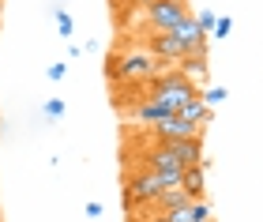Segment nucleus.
<instances>
[{
	"mask_svg": "<svg viewBox=\"0 0 263 222\" xmlns=\"http://www.w3.org/2000/svg\"><path fill=\"white\" fill-rule=\"evenodd\" d=\"M203 173H207V166H188L184 170V184H181V189L192 196V203L203 200V189H207V184H203Z\"/></svg>",
	"mask_w": 263,
	"mask_h": 222,
	"instance_id": "1a4fd4ad",
	"label": "nucleus"
},
{
	"mask_svg": "<svg viewBox=\"0 0 263 222\" xmlns=\"http://www.w3.org/2000/svg\"><path fill=\"white\" fill-rule=\"evenodd\" d=\"M196 23H199V30H203V34H211V30H214V23H218V15H214V11H196Z\"/></svg>",
	"mask_w": 263,
	"mask_h": 222,
	"instance_id": "ddd939ff",
	"label": "nucleus"
},
{
	"mask_svg": "<svg viewBox=\"0 0 263 222\" xmlns=\"http://www.w3.org/2000/svg\"><path fill=\"white\" fill-rule=\"evenodd\" d=\"M177 68H181V72H184L188 79H192V83H196V79H203V76H207V49L188 53V57H184V61L177 64Z\"/></svg>",
	"mask_w": 263,
	"mask_h": 222,
	"instance_id": "423d86ee",
	"label": "nucleus"
},
{
	"mask_svg": "<svg viewBox=\"0 0 263 222\" xmlns=\"http://www.w3.org/2000/svg\"><path fill=\"white\" fill-rule=\"evenodd\" d=\"M184 15H192V11H188V0H158V4H151L147 11H143L147 27L158 30V34H170Z\"/></svg>",
	"mask_w": 263,
	"mask_h": 222,
	"instance_id": "f03ea898",
	"label": "nucleus"
},
{
	"mask_svg": "<svg viewBox=\"0 0 263 222\" xmlns=\"http://www.w3.org/2000/svg\"><path fill=\"white\" fill-rule=\"evenodd\" d=\"M162 181H158V173H151V170H139V173H128V181H124V211H143L147 203H158V196H162Z\"/></svg>",
	"mask_w": 263,
	"mask_h": 222,
	"instance_id": "f257e3e1",
	"label": "nucleus"
},
{
	"mask_svg": "<svg viewBox=\"0 0 263 222\" xmlns=\"http://www.w3.org/2000/svg\"><path fill=\"white\" fill-rule=\"evenodd\" d=\"M226 95H230V90H226V87H207V90H199V98H203V106H222V102H226Z\"/></svg>",
	"mask_w": 263,
	"mask_h": 222,
	"instance_id": "9b49d317",
	"label": "nucleus"
},
{
	"mask_svg": "<svg viewBox=\"0 0 263 222\" xmlns=\"http://www.w3.org/2000/svg\"><path fill=\"white\" fill-rule=\"evenodd\" d=\"M230 30H233V19H230V15H218V23H214V30H211V38H226Z\"/></svg>",
	"mask_w": 263,
	"mask_h": 222,
	"instance_id": "4468645a",
	"label": "nucleus"
},
{
	"mask_svg": "<svg viewBox=\"0 0 263 222\" xmlns=\"http://www.w3.org/2000/svg\"><path fill=\"white\" fill-rule=\"evenodd\" d=\"M165 151H170V155H173V162H177V166H199V162L203 158H207V155H203V136L199 139H173V143H165Z\"/></svg>",
	"mask_w": 263,
	"mask_h": 222,
	"instance_id": "39448f33",
	"label": "nucleus"
},
{
	"mask_svg": "<svg viewBox=\"0 0 263 222\" xmlns=\"http://www.w3.org/2000/svg\"><path fill=\"white\" fill-rule=\"evenodd\" d=\"M188 203H192V196H188L184 189H170V192L158 196V203H154V207H158L162 215H170V211H181V207H188Z\"/></svg>",
	"mask_w": 263,
	"mask_h": 222,
	"instance_id": "6e6552de",
	"label": "nucleus"
},
{
	"mask_svg": "<svg viewBox=\"0 0 263 222\" xmlns=\"http://www.w3.org/2000/svg\"><path fill=\"white\" fill-rule=\"evenodd\" d=\"M87 215H90V222H102L105 211H102V203H98V200H90V203H87Z\"/></svg>",
	"mask_w": 263,
	"mask_h": 222,
	"instance_id": "dca6fc26",
	"label": "nucleus"
},
{
	"mask_svg": "<svg viewBox=\"0 0 263 222\" xmlns=\"http://www.w3.org/2000/svg\"><path fill=\"white\" fill-rule=\"evenodd\" d=\"M147 222H170V218H165V215H154V218H147Z\"/></svg>",
	"mask_w": 263,
	"mask_h": 222,
	"instance_id": "a211bd4d",
	"label": "nucleus"
},
{
	"mask_svg": "<svg viewBox=\"0 0 263 222\" xmlns=\"http://www.w3.org/2000/svg\"><path fill=\"white\" fill-rule=\"evenodd\" d=\"M177 117H184V121H192V124H203V128L211 124V109L203 106V98H199V95H196L192 102H184V106L177 109Z\"/></svg>",
	"mask_w": 263,
	"mask_h": 222,
	"instance_id": "0eeeda50",
	"label": "nucleus"
},
{
	"mask_svg": "<svg viewBox=\"0 0 263 222\" xmlns=\"http://www.w3.org/2000/svg\"><path fill=\"white\" fill-rule=\"evenodd\" d=\"M53 15H57V30H61V38H64V42H71V34H76V23H71V15H68L64 8H57Z\"/></svg>",
	"mask_w": 263,
	"mask_h": 222,
	"instance_id": "9d476101",
	"label": "nucleus"
},
{
	"mask_svg": "<svg viewBox=\"0 0 263 222\" xmlns=\"http://www.w3.org/2000/svg\"><path fill=\"white\" fill-rule=\"evenodd\" d=\"M45 76H49L53 83H61V79L68 76V64H49V68H45Z\"/></svg>",
	"mask_w": 263,
	"mask_h": 222,
	"instance_id": "2eb2a0df",
	"label": "nucleus"
},
{
	"mask_svg": "<svg viewBox=\"0 0 263 222\" xmlns=\"http://www.w3.org/2000/svg\"><path fill=\"white\" fill-rule=\"evenodd\" d=\"M42 113L49 117V121H61V117H64V102H61V98H49V102L42 106Z\"/></svg>",
	"mask_w": 263,
	"mask_h": 222,
	"instance_id": "f8f14e48",
	"label": "nucleus"
},
{
	"mask_svg": "<svg viewBox=\"0 0 263 222\" xmlns=\"http://www.w3.org/2000/svg\"><path fill=\"white\" fill-rule=\"evenodd\" d=\"M76 57H83V45H76V42H68V61H76Z\"/></svg>",
	"mask_w": 263,
	"mask_h": 222,
	"instance_id": "f3484780",
	"label": "nucleus"
},
{
	"mask_svg": "<svg viewBox=\"0 0 263 222\" xmlns=\"http://www.w3.org/2000/svg\"><path fill=\"white\" fill-rule=\"evenodd\" d=\"M151 136L158 139V143H173V139H199L203 136V124H192V121H184V117H165V121L158 124H151Z\"/></svg>",
	"mask_w": 263,
	"mask_h": 222,
	"instance_id": "7ed1b4c3",
	"label": "nucleus"
},
{
	"mask_svg": "<svg viewBox=\"0 0 263 222\" xmlns=\"http://www.w3.org/2000/svg\"><path fill=\"white\" fill-rule=\"evenodd\" d=\"M147 49L158 57L162 64H181L184 57H188V49L173 38V34H158V30H151V34H147Z\"/></svg>",
	"mask_w": 263,
	"mask_h": 222,
	"instance_id": "20e7f679",
	"label": "nucleus"
}]
</instances>
